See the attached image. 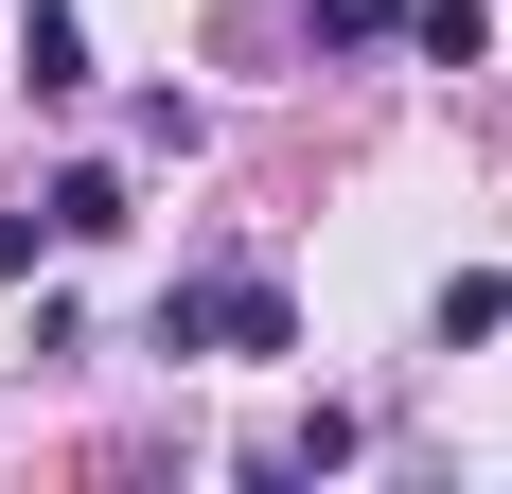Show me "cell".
<instances>
[{"label":"cell","instance_id":"cell-4","mask_svg":"<svg viewBox=\"0 0 512 494\" xmlns=\"http://www.w3.org/2000/svg\"><path fill=\"white\" fill-rule=\"evenodd\" d=\"M318 36H336V53H389V36H407V0H318Z\"/></svg>","mask_w":512,"mask_h":494},{"label":"cell","instance_id":"cell-1","mask_svg":"<svg viewBox=\"0 0 512 494\" xmlns=\"http://www.w3.org/2000/svg\"><path fill=\"white\" fill-rule=\"evenodd\" d=\"M18 71H36V106H71V89H89V18L36 0V18H18Z\"/></svg>","mask_w":512,"mask_h":494},{"label":"cell","instance_id":"cell-2","mask_svg":"<svg viewBox=\"0 0 512 494\" xmlns=\"http://www.w3.org/2000/svg\"><path fill=\"white\" fill-rule=\"evenodd\" d=\"M36 212H53V247H106V230H124V177H106V159H71Z\"/></svg>","mask_w":512,"mask_h":494},{"label":"cell","instance_id":"cell-3","mask_svg":"<svg viewBox=\"0 0 512 494\" xmlns=\"http://www.w3.org/2000/svg\"><path fill=\"white\" fill-rule=\"evenodd\" d=\"M407 36H424V71H477V53H495V18H477V0H424Z\"/></svg>","mask_w":512,"mask_h":494}]
</instances>
